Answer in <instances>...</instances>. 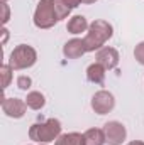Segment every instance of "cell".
<instances>
[{"instance_id":"6da1fadb","label":"cell","mask_w":144,"mask_h":145,"mask_svg":"<svg viewBox=\"0 0 144 145\" xmlns=\"http://www.w3.org/2000/svg\"><path fill=\"white\" fill-rule=\"evenodd\" d=\"M112 34H114V27L107 20H102V19L93 20L87 31L85 39H83L87 52H95V51L102 49L105 46V42L112 37Z\"/></svg>"},{"instance_id":"7a4b0ae2","label":"cell","mask_w":144,"mask_h":145,"mask_svg":"<svg viewBox=\"0 0 144 145\" xmlns=\"http://www.w3.org/2000/svg\"><path fill=\"white\" fill-rule=\"evenodd\" d=\"M61 121L56 118H49L42 123H34L29 128V138L34 140L36 144H49L58 140L61 135Z\"/></svg>"},{"instance_id":"3957f363","label":"cell","mask_w":144,"mask_h":145,"mask_svg":"<svg viewBox=\"0 0 144 145\" xmlns=\"http://www.w3.org/2000/svg\"><path fill=\"white\" fill-rule=\"evenodd\" d=\"M37 61V52L32 46L27 44H19L14 47V51L9 56V64L14 71H20V69H27L32 68Z\"/></svg>"},{"instance_id":"277c9868","label":"cell","mask_w":144,"mask_h":145,"mask_svg":"<svg viewBox=\"0 0 144 145\" xmlns=\"http://www.w3.org/2000/svg\"><path fill=\"white\" fill-rule=\"evenodd\" d=\"M59 22L54 0H39L34 10V25L37 29H51Z\"/></svg>"},{"instance_id":"5b68a950","label":"cell","mask_w":144,"mask_h":145,"mask_svg":"<svg viewBox=\"0 0 144 145\" xmlns=\"http://www.w3.org/2000/svg\"><path fill=\"white\" fill-rule=\"evenodd\" d=\"M115 106V98L107 89H100L92 96V110L97 115H107Z\"/></svg>"},{"instance_id":"8992f818","label":"cell","mask_w":144,"mask_h":145,"mask_svg":"<svg viewBox=\"0 0 144 145\" xmlns=\"http://www.w3.org/2000/svg\"><path fill=\"white\" fill-rule=\"evenodd\" d=\"M102 130H104V135H105V144L108 145H120L127 137L126 127L120 121H117V120L107 121Z\"/></svg>"},{"instance_id":"52a82bcc","label":"cell","mask_w":144,"mask_h":145,"mask_svg":"<svg viewBox=\"0 0 144 145\" xmlns=\"http://www.w3.org/2000/svg\"><path fill=\"white\" fill-rule=\"evenodd\" d=\"M27 103L26 100L20 98H7L3 96L2 100V111L9 116V118H22L27 111Z\"/></svg>"},{"instance_id":"ba28073f","label":"cell","mask_w":144,"mask_h":145,"mask_svg":"<svg viewBox=\"0 0 144 145\" xmlns=\"http://www.w3.org/2000/svg\"><path fill=\"white\" fill-rule=\"evenodd\" d=\"M95 63H98V64H102L105 69H115L117 68V64H119V52H117V49L115 47H108V46H104L102 49H98L97 51V54H95Z\"/></svg>"},{"instance_id":"9c48e42d","label":"cell","mask_w":144,"mask_h":145,"mask_svg":"<svg viewBox=\"0 0 144 145\" xmlns=\"http://www.w3.org/2000/svg\"><path fill=\"white\" fill-rule=\"evenodd\" d=\"M87 52V47H85V42H83V39H70L65 46H63V54H65V57H68V59H78V57H81L83 54Z\"/></svg>"},{"instance_id":"30bf717a","label":"cell","mask_w":144,"mask_h":145,"mask_svg":"<svg viewBox=\"0 0 144 145\" xmlns=\"http://www.w3.org/2000/svg\"><path fill=\"white\" fill-rule=\"evenodd\" d=\"M88 27H90V24L87 22V17H83V15H73L71 19L68 20V24H66V31L70 34H73V36L87 32Z\"/></svg>"},{"instance_id":"8fae6325","label":"cell","mask_w":144,"mask_h":145,"mask_svg":"<svg viewBox=\"0 0 144 145\" xmlns=\"http://www.w3.org/2000/svg\"><path fill=\"white\" fill-rule=\"evenodd\" d=\"M105 68L102 66V64H98V63H93V64H90L88 68H87V79L90 81V83H93V84H104V81H105Z\"/></svg>"},{"instance_id":"7c38bea8","label":"cell","mask_w":144,"mask_h":145,"mask_svg":"<svg viewBox=\"0 0 144 145\" xmlns=\"http://www.w3.org/2000/svg\"><path fill=\"white\" fill-rule=\"evenodd\" d=\"M105 135L102 128H88L83 133V145H104Z\"/></svg>"},{"instance_id":"4fadbf2b","label":"cell","mask_w":144,"mask_h":145,"mask_svg":"<svg viewBox=\"0 0 144 145\" xmlns=\"http://www.w3.org/2000/svg\"><path fill=\"white\" fill-rule=\"evenodd\" d=\"M54 145H83V135L78 132H71V133H61L58 137V140Z\"/></svg>"},{"instance_id":"5bb4252c","label":"cell","mask_w":144,"mask_h":145,"mask_svg":"<svg viewBox=\"0 0 144 145\" xmlns=\"http://www.w3.org/2000/svg\"><path fill=\"white\" fill-rule=\"evenodd\" d=\"M26 103L31 110H41L46 105V98H44V95L41 91H31V93H27Z\"/></svg>"},{"instance_id":"9a60e30c","label":"cell","mask_w":144,"mask_h":145,"mask_svg":"<svg viewBox=\"0 0 144 145\" xmlns=\"http://www.w3.org/2000/svg\"><path fill=\"white\" fill-rule=\"evenodd\" d=\"M12 68H10V64H2L0 66V76H2V88L5 89L9 84H10V81H12Z\"/></svg>"},{"instance_id":"2e32d148","label":"cell","mask_w":144,"mask_h":145,"mask_svg":"<svg viewBox=\"0 0 144 145\" xmlns=\"http://www.w3.org/2000/svg\"><path fill=\"white\" fill-rule=\"evenodd\" d=\"M54 7H56V12H58L59 20H61V19H66V17L70 15V12H71V8H70L63 0H54Z\"/></svg>"},{"instance_id":"e0dca14e","label":"cell","mask_w":144,"mask_h":145,"mask_svg":"<svg viewBox=\"0 0 144 145\" xmlns=\"http://www.w3.org/2000/svg\"><path fill=\"white\" fill-rule=\"evenodd\" d=\"M31 84H32V79H31L29 76H26V74H20V76L17 78V86H19V89H22V91H27V89L31 88Z\"/></svg>"},{"instance_id":"ac0fdd59","label":"cell","mask_w":144,"mask_h":145,"mask_svg":"<svg viewBox=\"0 0 144 145\" xmlns=\"http://www.w3.org/2000/svg\"><path fill=\"white\" fill-rule=\"evenodd\" d=\"M134 57H136V61H137L139 64L144 66V40L139 42V44L134 47Z\"/></svg>"},{"instance_id":"d6986e66","label":"cell","mask_w":144,"mask_h":145,"mask_svg":"<svg viewBox=\"0 0 144 145\" xmlns=\"http://www.w3.org/2000/svg\"><path fill=\"white\" fill-rule=\"evenodd\" d=\"M0 8H2V25L5 27V24L9 22V19H10V8H9V5L7 3H0Z\"/></svg>"},{"instance_id":"ffe728a7","label":"cell","mask_w":144,"mask_h":145,"mask_svg":"<svg viewBox=\"0 0 144 145\" xmlns=\"http://www.w3.org/2000/svg\"><path fill=\"white\" fill-rule=\"evenodd\" d=\"M63 2H65L70 8H76V7L81 3V0H63Z\"/></svg>"},{"instance_id":"44dd1931","label":"cell","mask_w":144,"mask_h":145,"mask_svg":"<svg viewBox=\"0 0 144 145\" xmlns=\"http://www.w3.org/2000/svg\"><path fill=\"white\" fill-rule=\"evenodd\" d=\"M7 39H9V31L5 29V27H2V46H5V42H7Z\"/></svg>"},{"instance_id":"7402d4cb","label":"cell","mask_w":144,"mask_h":145,"mask_svg":"<svg viewBox=\"0 0 144 145\" xmlns=\"http://www.w3.org/2000/svg\"><path fill=\"white\" fill-rule=\"evenodd\" d=\"M127 145H144L143 140H132V142H129Z\"/></svg>"},{"instance_id":"603a6c76","label":"cell","mask_w":144,"mask_h":145,"mask_svg":"<svg viewBox=\"0 0 144 145\" xmlns=\"http://www.w3.org/2000/svg\"><path fill=\"white\" fill-rule=\"evenodd\" d=\"M97 0H81V3H87V5H90V3H95Z\"/></svg>"},{"instance_id":"cb8c5ba5","label":"cell","mask_w":144,"mask_h":145,"mask_svg":"<svg viewBox=\"0 0 144 145\" xmlns=\"http://www.w3.org/2000/svg\"><path fill=\"white\" fill-rule=\"evenodd\" d=\"M0 2H3V3H7V2H9V0H0Z\"/></svg>"},{"instance_id":"d4e9b609","label":"cell","mask_w":144,"mask_h":145,"mask_svg":"<svg viewBox=\"0 0 144 145\" xmlns=\"http://www.w3.org/2000/svg\"><path fill=\"white\" fill-rule=\"evenodd\" d=\"M39 145H48V144H39Z\"/></svg>"}]
</instances>
